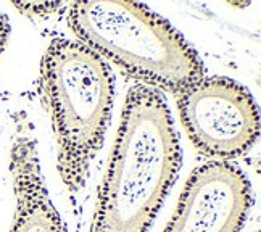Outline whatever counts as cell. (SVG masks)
I'll return each mask as SVG.
<instances>
[{"label": "cell", "mask_w": 261, "mask_h": 232, "mask_svg": "<svg viewBox=\"0 0 261 232\" xmlns=\"http://www.w3.org/2000/svg\"><path fill=\"white\" fill-rule=\"evenodd\" d=\"M41 83L58 142V171L69 192H77L103 142L113 76L79 40L57 37L42 57Z\"/></svg>", "instance_id": "obj_3"}, {"label": "cell", "mask_w": 261, "mask_h": 232, "mask_svg": "<svg viewBox=\"0 0 261 232\" xmlns=\"http://www.w3.org/2000/svg\"><path fill=\"white\" fill-rule=\"evenodd\" d=\"M10 171L16 195V215L10 232H65L62 218L48 198L34 140L18 134L12 153Z\"/></svg>", "instance_id": "obj_6"}, {"label": "cell", "mask_w": 261, "mask_h": 232, "mask_svg": "<svg viewBox=\"0 0 261 232\" xmlns=\"http://www.w3.org/2000/svg\"><path fill=\"white\" fill-rule=\"evenodd\" d=\"M180 121L194 145L219 161L244 155L259 134L253 97L229 78H203L177 94Z\"/></svg>", "instance_id": "obj_4"}, {"label": "cell", "mask_w": 261, "mask_h": 232, "mask_svg": "<svg viewBox=\"0 0 261 232\" xmlns=\"http://www.w3.org/2000/svg\"><path fill=\"white\" fill-rule=\"evenodd\" d=\"M252 205L245 174L227 161L198 166L165 232H237Z\"/></svg>", "instance_id": "obj_5"}, {"label": "cell", "mask_w": 261, "mask_h": 232, "mask_svg": "<svg viewBox=\"0 0 261 232\" xmlns=\"http://www.w3.org/2000/svg\"><path fill=\"white\" fill-rule=\"evenodd\" d=\"M8 36H10V23L4 13H0V55L4 54V50L8 42Z\"/></svg>", "instance_id": "obj_8"}, {"label": "cell", "mask_w": 261, "mask_h": 232, "mask_svg": "<svg viewBox=\"0 0 261 232\" xmlns=\"http://www.w3.org/2000/svg\"><path fill=\"white\" fill-rule=\"evenodd\" d=\"M180 166L179 139L158 89H129L92 232H148Z\"/></svg>", "instance_id": "obj_1"}, {"label": "cell", "mask_w": 261, "mask_h": 232, "mask_svg": "<svg viewBox=\"0 0 261 232\" xmlns=\"http://www.w3.org/2000/svg\"><path fill=\"white\" fill-rule=\"evenodd\" d=\"M13 5L26 15L48 16L62 8L60 2H13Z\"/></svg>", "instance_id": "obj_7"}, {"label": "cell", "mask_w": 261, "mask_h": 232, "mask_svg": "<svg viewBox=\"0 0 261 232\" xmlns=\"http://www.w3.org/2000/svg\"><path fill=\"white\" fill-rule=\"evenodd\" d=\"M68 23L79 42L124 73L174 95L205 78L203 65L166 19L142 4L90 0L69 7Z\"/></svg>", "instance_id": "obj_2"}]
</instances>
